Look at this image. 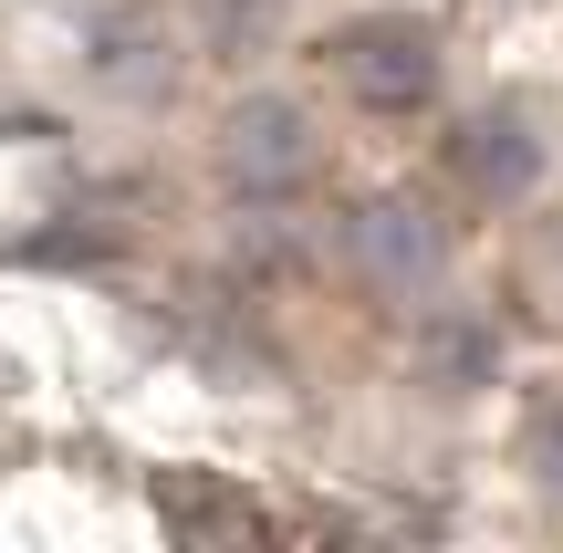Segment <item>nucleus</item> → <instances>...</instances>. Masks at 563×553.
<instances>
[{"instance_id": "1", "label": "nucleus", "mask_w": 563, "mask_h": 553, "mask_svg": "<svg viewBox=\"0 0 563 553\" xmlns=\"http://www.w3.org/2000/svg\"><path fill=\"white\" fill-rule=\"evenodd\" d=\"M334 251H344V283H355L365 303H439V283H449V220H439V199H418V188L355 199Z\"/></svg>"}, {"instance_id": "2", "label": "nucleus", "mask_w": 563, "mask_h": 553, "mask_svg": "<svg viewBox=\"0 0 563 553\" xmlns=\"http://www.w3.org/2000/svg\"><path fill=\"white\" fill-rule=\"evenodd\" d=\"M323 74L365 115H418V104H439L449 53H439V21H418V11H355L323 42Z\"/></svg>"}, {"instance_id": "3", "label": "nucleus", "mask_w": 563, "mask_h": 553, "mask_svg": "<svg viewBox=\"0 0 563 553\" xmlns=\"http://www.w3.org/2000/svg\"><path fill=\"white\" fill-rule=\"evenodd\" d=\"M209 167H220V188L230 199H251V209H272V199H302V188L323 178V125H313V104L302 95H241L220 115V136H209Z\"/></svg>"}, {"instance_id": "4", "label": "nucleus", "mask_w": 563, "mask_h": 553, "mask_svg": "<svg viewBox=\"0 0 563 553\" xmlns=\"http://www.w3.org/2000/svg\"><path fill=\"white\" fill-rule=\"evenodd\" d=\"M543 167H553V136H543V115H532L522 95H490V104H470V115L449 125V178L481 209H522L532 188H543Z\"/></svg>"}, {"instance_id": "5", "label": "nucleus", "mask_w": 563, "mask_h": 553, "mask_svg": "<svg viewBox=\"0 0 563 553\" xmlns=\"http://www.w3.org/2000/svg\"><path fill=\"white\" fill-rule=\"evenodd\" d=\"M282 11H292V0H209V11H199V42H209V53H230V63H241V53H272Z\"/></svg>"}, {"instance_id": "6", "label": "nucleus", "mask_w": 563, "mask_h": 553, "mask_svg": "<svg viewBox=\"0 0 563 553\" xmlns=\"http://www.w3.org/2000/svg\"><path fill=\"white\" fill-rule=\"evenodd\" d=\"M522 460H532V480L563 501V397H543L532 408V429H522Z\"/></svg>"}]
</instances>
